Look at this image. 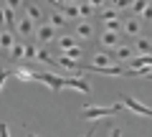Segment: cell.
Instances as JSON below:
<instances>
[{"instance_id":"cell-28","label":"cell","mask_w":152,"mask_h":137,"mask_svg":"<svg viewBox=\"0 0 152 137\" xmlns=\"http://www.w3.org/2000/svg\"><path fill=\"white\" fill-rule=\"evenodd\" d=\"M0 31H8V23H5V10L0 8Z\"/></svg>"},{"instance_id":"cell-21","label":"cell","mask_w":152,"mask_h":137,"mask_svg":"<svg viewBox=\"0 0 152 137\" xmlns=\"http://www.w3.org/2000/svg\"><path fill=\"white\" fill-rule=\"evenodd\" d=\"M117 18H119V13H117V8H112V10H102V21L107 23H117Z\"/></svg>"},{"instance_id":"cell-1","label":"cell","mask_w":152,"mask_h":137,"mask_svg":"<svg viewBox=\"0 0 152 137\" xmlns=\"http://www.w3.org/2000/svg\"><path fill=\"white\" fill-rule=\"evenodd\" d=\"M122 102L119 104H112V107H84L81 109V119H104V117H112L122 109Z\"/></svg>"},{"instance_id":"cell-12","label":"cell","mask_w":152,"mask_h":137,"mask_svg":"<svg viewBox=\"0 0 152 137\" xmlns=\"http://www.w3.org/2000/svg\"><path fill=\"white\" fill-rule=\"evenodd\" d=\"M13 76H15L18 81H23V84L36 81V71H26V69H15V71H13Z\"/></svg>"},{"instance_id":"cell-19","label":"cell","mask_w":152,"mask_h":137,"mask_svg":"<svg viewBox=\"0 0 152 137\" xmlns=\"http://www.w3.org/2000/svg\"><path fill=\"white\" fill-rule=\"evenodd\" d=\"M147 8H150L147 0H132V13H137V15H145Z\"/></svg>"},{"instance_id":"cell-23","label":"cell","mask_w":152,"mask_h":137,"mask_svg":"<svg viewBox=\"0 0 152 137\" xmlns=\"http://www.w3.org/2000/svg\"><path fill=\"white\" fill-rule=\"evenodd\" d=\"M36 59L41 61V64H56V59H53V56H51L46 48H38V56H36Z\"/></svg>"},{"instance_id":"cell-10","label":"cell","mask_w":152,"mask_h":137,"mask_svg":"<svg viewBox=\"0 0 152 137\" xmlns=\"http://www.w3.org/2000/svg\"><path fill=\"white\" fill-rule=\"evenodd\" d=\"M13 36H10V31H0V51L3 53H10V48H13Z\"/></svg>"},{"instance_id":"cell-25","label":"cell","mask_w":152,"mask_h":137,"mask_svg":"<svg viewBox=\"0 0 152 137\" xmlns=\"http://www.w3.org/2000/svg\"><path fill=\"white\" fill-rule=\"evenodd\" d=\"M79 10H81V15H84V18H89V15H91V10H94V5H89V3H81V5H79Z\"/></svg>"},{"instance_id":"cell-35","label":"cell","mask_w":152,"mask_h":137,"mask_svg":"<svg viewBox=\"0 0 152 137\" xmlns=\"http://www.w3.org/2000/svg\"><path fill=\"white\" fill-rule=\"evenodd\" d=\"M147 79H150V81H152V71H150V74H147Z\"/></svg>"},{"instance_id":"cell-8","label":"cell","mask_w":152,"mask_h":137,"mask_svg":"<svg viewBox=\"0 0 152 137\" xmlns=\"http://www.w3.org/2000/svg\"><path fill=\"white\" fill-rule=\"evenodd\" d=\"M56 64H58V66H64L66 71H71V74H81V66L76 64V59H69V56H61V59H56Z\"/></svg>"},{"instance_id":"cell-30","label":"cell","mask_w":152,"mask_h":137,"mask_svg":"<svg viewBox=\"0 0 152 137\" xmlns=\"http://www.w3.org/2000/svg\"><path fill=\"white\" fill-rule=\"evenodd\" d=\"M0 137H10V132H8V125H5V122H0Z\"/></svg>"},{"instance_id":"cell-32","label":"cell","mask_w":152,"mask_h":137,"mask_svg":"<svg viewBox=\"0 0 152 137\" xmlns=\"http://www.w3.org/2000/svg\"><path fill=\"white\" fill-rule=\"evenodd\" d=\"M145 21H152V5H150V8L145 10Z\"/></svg>"},{"instance_id":"cell-20","label":"cell","mask_w":152,"mask_h":137,"mask_svg":"<svg viewBox=\"0 0 152 137\" xmlns=\"http://www.w3.org/2000/svg\"><path fill=\"white\" fill-rule=\"evenodd\" d=\"M3 10H5V23H8V31H10V28H15L18 23H15V8H3Z\"/></svg>"},{"instance_id":"cell-13","label":"cell","mask_w":152,"mask_h":137,"mask_svg":"<svg viewBox=\"0 0 152 137\" xmlns=\"http://www.w3.org/2000/svg\"><path fill=\"white\" fill-rule=\"evenodd\" d=\"M114 56H117L119 61L134 59V48H129V46H117V48H114Z\"/></svg>"},{"instance_id":"cell-29","label":"cell","mask_w":152,"mask_h":137,"mask_svg":"<svg viewBox=\"0 0 152 137\" xmlns=\"http://www.w3.org/2000/svg\"><path fill=\"white\" fill-rule=\"evenodd\" d=\"M89 5H94V8H104L107 5V0H86Z\"/></svg>"},{"instance_id":"cell-3","label":"cell","mask_w":152,"mask_h":137,"mask_svg":"<svg viewBox=\"0 0 152 137\" xmlns=\"http://www.w3.org/2000/svg\"><path fill=\"white\" fill-rule=\"evenodd\" d=\"M56 38V28L51 26V23H41V26L36 28V41L41 46H46V43H51V41Z\"/></svg>"},{"instance_id":"cell-26","label":"cell","mask_w":152,"mask_h":137,"mask_svg":"<svg viewBox=\"0 0 152 137\" xmlns=\"http://www.w3.org/2000/svg\"><path fill=\"white\" fill-rule=\"evenodd\" d=\"M112 5L119 10V8H127V5H132V0H112Z\"/></svg>"},{"instance_id":"cell-36","label":"cell","mask_w":152,"mask_h":137,"mask_svg":"<svg viewBox=\"0 0 152 137\" xmlns=\"http://www.w3.org/2000/svg\"><path fill=\"white\" fill-rule=\"evenodd\" d=\"M26 137H38V135H26Z\"/></svg>"},{"instance_id":"cell-31","label":"cell","mask_w":152,"mask_h":137,"mask_svg":"<svg viewBox=\"0 0 152 137\" xmlns=\"http://www.w3.org/2000/svg\"><path fill=\"white\" fill-rule=\"evenodd\" d=\"M23 0H8V8H20Z\"/></svg>"},{"instance_id":"cell-37","label":"cell","mask_w":152,"mask_h":137,"mask_svg":"<svg viewBox=\"0 0 152 137\" xmlns=\"http://www.w3.org/2000/svg\"><path fill=\"white\" fill-rule=\"evenodd\" d=\"M69 3H76V0H69Z\"/></svg>"},{"instance_id":"cell-24","label":"cell","mask_w":152,"mask_h":137,"mask_svg":"<svg viewBox=\"0 0 152 137\" xmlns=\"http://www.w3.org/2000/svg\"><path fill=\"white\" fill-rule=\"evenodd\" d=\"M64 56H69V59H79V56H81V46H74V48H69Z\"/></svg>"},{"instance_id":"cell-7","label":"cell","mask_w":152,"mask_h":137,"mask_svg":"<svg viewBox=\"0 0 152 137\" xmlns=\"http://www.w3.org/2000/svg\"><path fill=\"white\" fill-rule=\"evenodd\" d=\"M15 28H18V33H20L23 38H28L31 33H36V28H38V26H33V21H31V18H20Z\"/></svg>"},{"instance_id":"cell-22","label":"cell","mask_w":152,"mask_h":137,"mask_svg":"<svg viewBox=\"0 0 152 137\" xmlns=\"http://www.w3.org/2000/svg\"><path fill=\"white\" fill-rule=\"evenodd\" d=\"M26 48H28V46H23V43H15V46L10 48V53H8V56H10V59H23V56H26Z\"/></svg>"},{"instance_id":"cell-11","label":"cell","mask_w":152,"mask_h":137,"mask_svg":"<svg viewBox=\"0 0 152 137\" xmlns=\"http://www.w3.org/2000/svg\"><path fill=\"white\" fill-rule=\"evenodd\" d=\"M48 23H51L53 28H66V15H64L61 10H51V13H48Z\"/></svg>"},{"instance_id":"cell-14","label":"cell","mask_w":152,"mask_h":137,"mask_svg":"<svg viewBox=\"0 0 152 137\" xmlns=\"http://www.w3.org/2000/svg\"><path fill=\"white\" fill-rule=\"evenodd\" d=\"M26 13H28V18H31L33 23H38V26H41V23H43V13L38 10L36 5H31V3H28V8H26Z\"/></svg>"},{"instance_id":"cell-9","label":"cell","mask_w":152,"mask_h":137,"mask_svg":"<svg viewBox=\"0 0 152 137\" xmlns=\"http://www.w3.org/2000/svg\"><path fill=\"white\" fill-rule=\"evenodd\" d=\"M76 36H79V38H84V41H89V38L94 36V28H91V23H89V21H81L79 26H76Z\"/></svg>"},{"instance_id":"cell-4","label":"cell","mask_w":152,"mask_h":137,"mask_svg":"<svg viewBox=\"0 0 152 137\" xmlns=\"http://www.w3.org/2000/svg\"><path fill=\"white\" fill-rule=\"evenodd\" d=\"M122 104H124L127 109H132L134 114H142V117H150V119H152V109H150V107H145L142 102H137V99H132V97H122Z\"/></svg>"},{"instance_id":"cell-6","label":"cell","mask_w":152,"mask_h":137,"mask_svg":"<svg viewBox=\"0 0 152 137\" xmlns=\"http://www.w3.org/2000/svg\"><path fill=\"white\" fill-rule=\"evenodd\" d=\"M99 41H102V48H117V46H119V33L107 28V31L102 33V38H99Z\"/></svg>"},{"instance_id":"cell-34","label":"cell","mask_w":152,"mask_h":137,"mask_svg":"<svg viewBox=\"0 0 152 137\" xmlns=\"http://www.w3.org/2000/svg\"><path fill=\"white\" fill-rule=\"evenodd\" d=\"M91 135H94V130H89V132H86V135H84V137H91Z\"/></svg>"},{"instance_id":"cell-18","label":"cell","mask_w":152,"mask_h":137,"mask_svg":"<svg viewBox=\"0 0 152 137\" xmlns=\"http://www.w3.org/2000/svg\"><path fill=\"white\" fill-rule=\"evenodd\" d=\"M74 46H79V43H76V41L71 38V36H61V38H58V48L64 51V53H66L69 48H74Z\"/></svg>"},{"instance_id":"cell-27","label":"cell","mask_w":152,"mask_h":137,"mask_svg":"<svg viewBox=\"0 0 152 137\" xmlns=\"http://www.w3.org/2000/svg\"><path fill=\"white\" fill-rule=\"evenodd\" d=\"M10 76H13L10 71H3V69H0V89H3V84H5V81H8Z\"/></svg>"},{"instance_id":"cell-16","label":"cell","mask_w":152,"mask_h":137,"mask_svg":"<svg viewBox=\"0 0 152 137\" xmlns=\"http://www.w3.org/2000/svg\"><path fill=\"white\" fill-rule=\"evenodd\" d=\"M124 33H129V36H140V21H137V18H129V21L124 23Z\"/></svg>"},{"instance_id":"cell-15","label":"cell","mask_w":152,"mask_h":137,"mask_svg":"<svg viewBox=\"0 0 152 137\" xmlns=\"http://www.w3.org/2000/svg\"><path fill=\"white\" fill-rule=\"evenodd\" d=\"M134 48L140 51L142 56H145V53H152V41H150V38H137V43H134Z\"/></svg>"},{"instance_id":"cell-2","label":"cell","mask_w":152,"mask_h":137,"mask_svg":"<svg viewBox=\"0 0 152 137\" xmlns=\"http://www.w3.org/2000/svg\"><path fill=\"white\" fill-rule=\"evenodd\" d=\"M36 81L46 84L51 92H61L64 86H71V76H56V74H46V71H38Z\"/></svg>"},{"instance_id":"cell-5","label":"cell","mask_w":152,"mask_h":137,"mask_svg":"<svg viewBox=\"0 0 152 137\" xmlns=\"http://www.w3.org/2000/svg\"><path fill=\"white\" fill-rule=\"evenodd\" d=\"M107 66H114L112 64V53H107V51H99V53L91 56V71H96V69H107Z\"/></svg>"},{"instance_id":"cell-17","label":"cell","mask_w":152,"mask_h":137,"mask_svg":"<svg viewBox=\"0 0 152 137\" xmlns=\"http://www.w3.org/2000/svg\"><path fill=\"white\" fill-rule=\"evenodd\" d=\"M58 10L64 13L66 18H79V15H81V10H79V5H66V3H64V5H61Z\"/></svg>"},{"instance_id":"cell-33","label":"cell","mask_w":152,"mask_h":137,"mask_svg":"<svg viewBox=\"0 0 152 137\" xmlns=\"http://www.w3.org/2000/svg\"><path fill=\"white\" fill-rule=\"evenodd\" d=\"M109 137H122V130H112V135Z\"/></svg>"}]
</instances>
